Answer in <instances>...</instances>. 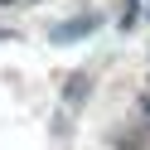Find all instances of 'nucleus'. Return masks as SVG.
Returning a JSON list of instances; mask_svg holds the SVG:
<instances>
[{
	"label": "nucleus",
	"instance_id": "obj_1",
	"mask_svg": "<svg viewBox=\"0 0 150 150\" xmlns=\"http://www.w3.org/2000/svg\"><path fill=\"white\" fill-rule=\"evenodd\" d=\"M92 29V20H78V24H63L58 29V39H73V34H87Z\"/></svg>",
	"mask_w": 150,
	"mask_h": 150
}]
</instances>
